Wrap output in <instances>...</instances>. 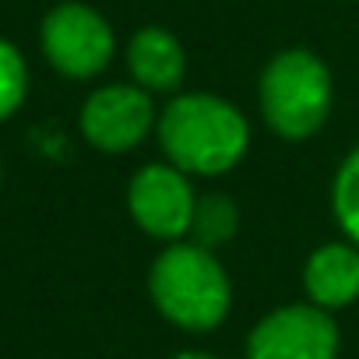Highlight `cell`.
Here are the masks:
<instances>
[{
  "label": "cell",
  "mask_w": 359,
  "mask_h": 359,
  "mask_svg": "<svg viewBox=\"0 0 359 359\" xmlns=\"http://www.w3.org/2000/svg\"><path fill=\"white\" fill-rule=\"evenodd\" d=\"M43 53L64 78H95L109 67L116 39L109 22L88 4H57L43 18Z\"/></svg>",
  "instance_id": "cell-4"
},
{
  "label": "cell",
  "mask_w": 359,
  "mask_h": 359,
  "mask_svg": "<svg viewBox=\"0 0 359 359\" xmlns=\"http://www.w3.org/2000/svg\"><path fill=\"white\" fill-rule=\"evenodd\" d=\"M257 99L271 134L285 141H306L327 123L331 99H334L331 71L317 53L303 46L282 50L261 71Z\"/></svg>",
  "instance_id": "cell-3"
},
{
  "label": "cell",
  "mask_w": 359,
  "mask_h": 359,
  "mask_svg": "<svg viewBox=\"0 0 359 359\" xmlns=\"http://www.w3.org/2000/svg\"><path fill=\"white\" fill-rule=\"evenodd\" d=\"M331 212L348 243L359 247V144L341 158L331 180Z\"/></svg>",
  "instance_id": "cell-11"
},
{
  "label": "cell",
  "mask_w": 359,
  "mask_h": 359,
  "mask_svg": "<svg viewBox=\"0 0 359 359\" xmlns=\"http://www.w3.org/2000/svg\"><path fill=\"white\" fill-rule=\"evenodd\" d=\"M247 359H338V324L313 303L278 306L254 324Z\"/></svg>",
  "instance_id": "cell-6"
},
{
  "label": "cell",
  "mask_w": 359,
  "mask_h": 359,
  "mask_svg": "<svg viewBox=\"0 0 359 359\" xmlns=\"http://www.w3.org/2000/svg\"><path fill=\"white\" fill-rule=\"evenodd\" d=\"M172 359H219L215 352H205V348H184V352H176Z\"/></svg>",
  "instance_id": "cell-13"
},
{
  "label": "cell",
  "mask_w": 359,
  "mask_h": 359,
  "mask_svg": "<svg viewBox=\"0 0 359 359\" xmlns=\"http://www.w3.org/2000/svg\"><path fill=\"white\" fill-rule=\"evenodd\" d=\"M240 229V208L229 194H201L198 208H194V222H191V243L205 247V250H219L226 247Z\"/></svg>",
  "instance_id": "cell-10"
},
{
  "label": "cell",
  "mask_w": 359,
  "mask_h": 359,
  "mask_svg": "<svg viewBox=\"0 0 359 359\" xmlns=\"http://www.w3.org/2000/svg\"><path fill=\"white\" fill-rule=\"evenodd\" d=\"M303 289L320 310H345L359 299V247L320 243L303 264Z\"/></svg>",
  "instance_id": "cell-8"
},
{
  "label": "cell",
  "mask_w": 359,
  "mask_h": 359,
  "mask_svg": "<svg viewBox=\"0 0 359 359\" xmlns=\"http://www.w3.org/2000/svg\"><path fill=\"white\" fill-rule=\"evenodd\" d=\"M127 208L137 229L162 243H180L191 236L198 194L184 169H176L172 162H151L130 176Z\"/></svg>",
  "instance_id": "cell-5"
},
{
  "label": "cell",
  "mask_w": 359,
  "mask_h": 359,
  "mask_svg": "<svg viewBox=\"0 0 359 359\" xmlns=\"http://www.w3.org/2000/svg\"><path fill=\"white\" fill-rule=\"evenodd\" d=\"M158 148L187 176H222L250 148V123L236 102L212 92H187L165 102L155 123Z\"/></svg>",
  "instance_id": "cell-1"
},
{
  "label": "cell",
  "mask_w": 359,
  "mask_h": 359,
  "mask_svg": "<svg viewBox=\"0 0 359 359\" xmlns=\"http://www.w3.org/2000/svg\"><path fill=\"white\" fill-rule=\"evenodd\" d=\"M127 71L144 92H176L187 74V53L172 32L148 25L127 43Z\"/></svg>",
  "instance_id": "cell-9"
},
{
  "label": "cell",
  "mask_w": 359,
  "mask_h": 359,
  "mask_svg": "<svg viewBox=\"0 0 359 359\" xmlns=\"http://www.w3.org/2000/svg\"><path fill=\"white\" fill-rule=\"evenodd\" d=\"M148 292L155 310L184 331H212L229 317L233 285L215 257L191 240L165 243L148 271Z\"/></svg>",
  "instance_id": "cell-2"
},
{
  "label": "cell",
  "mask_w": 359,
  "mask_h": 359,
  "mask_svg": "<svg viewBox=\"0 0 359 359\" xmlns=\"http://www.w3.org/2000/svg\"><path fill=\"white\" fill-rule=\"evenodd\" d=\"M25 92H29L25 57L8 39H0V120H8L25 102Z\"/></svg>",
  "instance_id": "cell-12"
},
{
  "label": "cell",
  "mask_w": 359,
  "mask_h": 359,
  "mask_svg": "<svg viewBox=\"0 0 359 359\" xmlns=\"http://www.w3.org/2000/svg\"><path fill=\"white\" fill-rule=\"evenodd\" d=\"M158 123L151 92L137 85H102L81 106V134L99 151H130Z\"/></svg>",
  "instance_id": "cell-7"
}]
</instances>
